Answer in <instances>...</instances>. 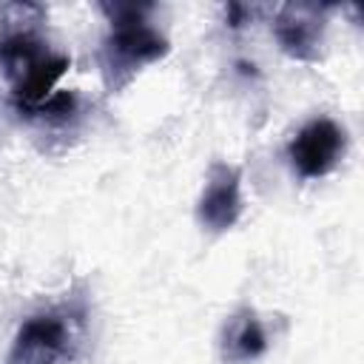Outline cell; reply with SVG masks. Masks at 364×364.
Here are the masks:
<instances>
[{
    "mask_svg": "<svg viewBox=\"0 0 364 364\" xmlns=\"http://www.w3.org/2000/svg\"><path fill=\"white\" fill-rule=\"evenodd\" d=\"M43 20L46 6L40 3H9L0 9V68L20 108L51 97L60 77L71 68V57L54 51L40 37Z\"/></svg>",
    "mask_w": 364,
    "mask_h": 364,
    "instance_id": "cell-1",
    "label": "cell"
},
{
    "mask_svg": "<svg viewBox=\"0 0 364 364\" xmlns=\"http://www.w3.org/2000/svg\"><path fill=\"white\" fill-rule=\"evenodd\" d=\"M100 11L108 17L111 31L100 43L97 63L105 91L119 94L145 65L159 63L171 51V43L148 23L154 3H100Z\"/></svg>",
    "mask_w": 364,
    "mask_h": 364,
    "instance_id": "cell-2",
    "label": "cell"
},
{
    "mask_svg": "<svg viewBox=\"0 0 364 364\" xmlns=\"http://www.w3.org/2000/svg\"><path fill=\"white\" fill-rule=\"evenodd\" d=\"M85 301L68 299L23 318L6 364H71L85 336Z\"/></svg>",
    "mask_w": 364,
    "mask_h": 364,
    "instance_id": "cell-3",
    "label": "cell"
},
{
    "mask_svg": "<svg viewBox=\"0 0 364 364\" xmlns=\"http://www.w3.org/2000/svg\"><path fill=\"white\" fill-rule=\"evenodd\" d=\"M347 151V131L330 117L304 122L287 145V159L301 179H321L338 168Z\"/></svg>",
    "mask_w": 364,
    "mask_h": 364,
    "instance_id": "cell-4",
    "label": "cell"
},
{
    "mask_svg": "<svg viewBox=\"0 0 364 364\" xmlns=\"http://www.w3.org/2000/svg\"><path fill=\"white\" fill-rule=\"evenodd\" d=\"M330 9L333 6L327 3H304V0L279 6L270 23L279 48L299 63H316L321 57Z\"/></svg>",
    "mask_w": 364,
    "mask_h": 364,
    "instance_id": "cell-5",
    "label": "cell"
},
{
    "mask_svg": "<svg viewBox=\"0 0 364 364\" xmlns=\"http://www.w3.org/2000/svg\"><path fill=\"white\" fill-rule=\"evenodd\" d=\"M242 208V171L225 159H213L196 199V222L210 233H225L239 222Z\"/></svg>",
    "mask_w": 364,
    "mask_h": 364,
    "instance_id": "cell-6",
    "label": "cell"
},
{
    "mask_svg": "<svg viewBox=\"0 0 364 364\" xmlns=\"http://www.w3.org/2000/svg\"><path fill=\"white\" fill-rule=\"evenodd\" d=\"M270 341L262 318L250 307H239L230 313L219 333V355L225 364H250L267 353Z\"/></svg>",
    "mask_w": 364,
    "mask_h": 364,
    "instance_id": "cell-7",
    "label": "cell"
},
{
    "mask_svg": "<svg viewBox=\"0 0 364 364\" xmlns=\"http://www.w3.org/2000/svg\"><path fill=\"white\" fill-rule=\"evenodd\" d=\"M14 111L34 122V125H43V128H60V125H68L77 114H80V97L74 91H54L51 97H46L43 102L37 105H28V108H20L14 105Z\"/></svg>",
    "mask_w": 364,
    "mask_h": 364,
    "instance_id": "cell-8",
    "label": "cell"
},
{
    "mask_svg": "<svg viewBox=\"0 0 364 364\" xmlns=\"http://www.w3.org/2000/svg\"><path fill=\"white\" fill-rule=\"evenodd\" d=\"M247 17H253V9L239 6V3H230V6H228V26H230V28H242V26L247 23Z\"/></svg>",
    "mask_w": 364,
    "mask_h": 364,
    "instance_id": "cell-9",
    "label": "cell"
}]
</instances>
